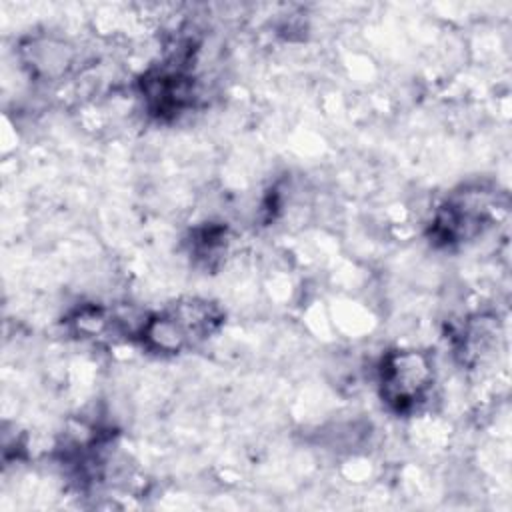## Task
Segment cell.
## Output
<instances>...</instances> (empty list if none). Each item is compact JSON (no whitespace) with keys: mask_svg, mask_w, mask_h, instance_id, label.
Segmentation results:
<instances>
[{"mask_svg":"<svg viewBox=\"0 0 512 512\" xmlns=\"http://www.w3.org/2000/svg\"><path fill=\"white\" fill-rule=\"evenodd\" d=\"M434 386L432 358L416 348H396L382 356L378 364V388L382 402L406 414L426 402Z\"/></svg>","mask_w":512,"mask_h":512,"instance_id":"obj_2","label":"cell"},{"mask_svg":"<svg viewBox=\"0 0 512 512\" xmlns=\"http://www.w3.org/2000/svg\"><path fill=\"white\" fill-rule=\"evenodd\" d=\"M220 322L222 314L216 304L202 298H184L144 318L138 338L158 354H178L214 334Z\"/></svg>","mask_w":512,"mask_h":512,"instance_id":"obj_1","label":"cell"},{"mask_svg":"<svg viewBox=\"0 0 512 512\" xmlns=\"http://www.w3.org/2000/svg\"><path fill=\"white\" fill-rule=\"evenodd\" d=\"M20 60L30 76L50 82L72 68L74 48L64 38L40 34L20 44Z\"/></svg>","mask_w":512,"mask_h":512,"instance_id":"obj_3","label":"cell"}]
</instances>
